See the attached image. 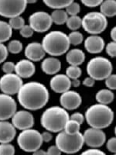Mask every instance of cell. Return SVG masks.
I'll return each mask as SVG.
<instances>
[{
    "instance_id": "60d3db41",
    "label": "cell",
    "mask_w": 116,
    "mask_h": 155,
    "mask_svg": "<svg viewBox=\"0 0 116 155\" xmlns=\"http://www.w3.org/2000/svg\"><path fill=\"white\" fill-rule=\"evenodd\" d=\"M81 1L87 7L94 8L100 5L104 0H81Z\"/></svg>"
},
{
    "instance_id": "1f68e13d",
    "label": "cell",
    "mask_w": 116,
    "mask_h": 155,
    "mask_svg": "<svg viewBox=\"0 0 116 155\" xmlns=\"http://www.w3.org/2000/svg\"><path fill=\"white\" fill-rule=\"evenodd\" d=\"M67 37H68L70 44H72L74 46L79 45L84 41L83 34L78 31H72Z\"/></svg>"
},
{
    "instance_id": "4316f807",
    "label": "cell",
    "mask_w": 116,
    "mask_h": 155,
    "mask_svg": "<svg viewBox=\"0 0 116 155\" xmlns=\"http://www.w3.org/2000/svg\"><path fill=\"white\" fill-rule=\"evenodd\" d=\"M45 5L51 9H65L74 0H43Z\"/></svg>"
},
{
    "instance_id": "30bf717a",
    "label": "cell",
    "mask_w": 116,
    "mask_h": 155,
    "mask_svg": "<svg viewBox=\"0 0 116 155\" xmlns=\"http://www.w3.org/2000/svg\"><path fill=\"white\" fill-rule=\"evenodd\" d=\"M22 85L23 80L16 74H5L0 78V90L4 94L9 95H16Z\"/></svg>"
},
{
    "instance_id": "484cf974",
    "label": "cell",
    "mask_w": 116,
    "mask_h": 155,
    "mask_svg": "<svg viewBox=\"0 0 116 155\" xmlns=\"http://www.w3.org/2000/svg\"><path fill=\"white\" fill-rule=\"evenodd\" d=\"M52 22L56 25H63L66 23L68 18V15L63 9H55L50 15Z\"/></svg>"
},
{
    "instance_id": "74e56055",
    "label": "cell",
    "mask_w": 116,
    "mask_h": 155,
    "mask_svg": "<svg viewBox=\"0 0 116 155\" xmlns=\"http://www.w3.org/2000/svg\"><path fill=\"white\" fill-rule=\"evenodd\" d=\"M106 52L111 58H114L116 56L115 41H111L106 45Z\"/></svg>"
},
{
    "instance_id": "7402d4cb",
    "label": "cell",
    "mask_w": 116,
    "mask_h": 155,
    "mask_svg": "<svg viewBox=\"0 0 116 155\" xmlns=\"http://www.w3.org/2000/svg\"><path fill=\"white\" fill-rule=\"evenodd\" d=\"M66 60L70 65L79 66L85 61V54L82 50L74 48L67 52Z\"/></svg>"
},
{
    "instance_id": "ab89813d",
    "label": "cell",
    "mask_w": 116,
    "mask_h": 155,
    "mask_svg": "<svg viewBox=\"0 0 116 155\" xmlns=\"http://www.w3.org/2000/svg\"><path fill=\"white\" fill-rule=\"evenodd\" d=\"M8 54H9V51H8L7 47H5L2 43H0V64L5 62L8 57Z\"/></svg>"
},
{
    "instance_id": "ba28073f",
    "label": "cell",
    "mask_w": 116,
    "mask_h": 155,
    "mask_svg": "<svg viewBox=\"0 0 116 155\" xmlns=\"http://www.w3.org/2000/svg\"><path fill=\"white\" fill-rule=\"evenodd\" d=\"M107 17L98 12H91L82 19L81 27L92 35H98L104 32L107 28Z\"/></svg>"
},
{
    "instance_id": "5b68a950",
    "label": "cell",
    "mask_w": 116,
    "mask_h": 155,
    "mask_svg": "<svg viewBox=\"0 0 116 155\" xmlns=\"http://www.w3.org/2000/svg\"><path fill=\"white\" fill-rule=\"evenodd\" d=\"M85 144L81 133L68 134L63 130L58 133L56 137V145L62 153H75L81 150Z\"/></svg>"
},
{
    "instance_id": "2e32d148",
    "label": "cell",
    "mask_w": 116,
    "mask_h": 155,
    "mask_svg": "<svg viewBox=\"0 0 116 155\" xmlns=\"http://www.w3.org/2000/svg\"><path fill=\"white\" fill-rule=\"evenodd\" d=\"M51 89L56 93H63L71 87V81L66 74H55L50 82Z\"/></svg>"
},
{
    "instance_id": "ac0fdd59",
    "label": "cell",
    "mask_w": 116,
    "mask_h": 155,
    "mask_svg": "<svg viewBox=\"0 0 116 155\" xmlns=\"http://www.w3.org/2000/svg\"><path fill=\"white\" fill-rule=\"evenodd\" d=\"M46 55L42 44L38 42H32L29 44L25 49V56L28 60L33 62L40 61L44 59Z\"/></svg>"
},
{
    "instance_id": "bcb514c9",
    "label": "cell",
    "mask_w": 116,
    "mask_h": 155,
    "mask_svg": "<svg viewBox=\"0 0 116 155\" xmlns=\"http://www.w3.org/2000/svg\"><path fill=\"white\" fill-rule=\"evenodd\" d=\"M41 136H42L43 142H50L53 139V135H52L51 132L48 130L43 132L41 134Z\"/></svg>"
},
{
    "instance_id": "8fae6325",
    "label": "cell",
    "mask_w": 116,
    "mask_h": 155,
    "mask_svg": "<svg viewBox=\"0 0 116 155\" xmlns=\"http://www.w3.org/2000/svg\"><path fill=\"white\" fill-rule=\"evenodd\" d=\"M30 26L37 33H45L52 26V19L50 15L44 11H38L30 15L29 18Z\"/></svg>"
},
{
    "instance_id": "d4e9b609",
    "label": "cell",
    "mask_w": 116,
    "mask_h": 155,
    "mask_svg": "<svg viewBox=\"0 0 116 155\" xmlns=\"http://www.w3.org/2000/svg\"><path fill=\"white\" fill-rule=\"evenodd\" d=\"M12 34V29L9 23L0 20V43L3 44L10 39Z\"/></svg>"
},
{
    "instance_id": "3957f363",
    "label": "cell",
    "mask_w": 116,
    "mask_h": 155,
    "mask_svg": "<svg viewBox=\"0 0 116 155\" xmlns=\"http://www.w3.org/2000/svg\"><path fill=\"white\" fill-rule=\"evenodd\" d=\"M69 117L70 116L65 109L60 106H52L44 112L41 116L40 124L46 130L59 133L63 130Z\"/></svg>"
},
{
    "instance_id": "ffe728a7",
    "label": "cell",
    "mask_w": 116,
    "mask_h": 155,
    "mask_svg": "<svg viewBox=\"0 0 116 155\" xmlns=\"http://www.w3.org/2000/svg\"><path fill=\"white\" fill-rule=\"evenodd\" d=\"M105 46V43L102 37L98 35H91L85 41V48L88 53H101Z\"/></svg>"
},
{
    "instance_id": "7c38bea8",
    "label": "cell",
    "mask_w": 116,
    "mask_h": 155,
    "mask_svg": "<svg viewBox=\"0 0 116 155\" xmlns=\"http://www.w3.org/2000/svg\"><path fill=\"white\" fill-rule=\"evenodd\" d=\"M84 142L87 146L92 148H99L104 145L106 140V135L102 129L91 127L87 129L83 134Z\"/></svg>"
},
{
    "instance_id": "277c9868",
    "label": "cell",
    "mask_w": 116,
    "mask_h": 155,
    "mask_svg": "<svg viewBox=\"0 0 116 155\" xmlns=\"http://www.w3.org/2000/svg\"><path fill=\"white\" fill-rule=\"evenodd\" d=\"M41 44L46 54L53 57L61 56L66 54L70 45L67 34L58 30L48 33L44 37Z\"/></svg>"
},
{
    "instance_id": "7a4b0ae2",
    "label": "cell",
    "mask_w": 116,
    "mask_h": 155,
    "mask_svg": "<svg viewBox=\"0 0 116 155\" xmlns=\"http://www.w3.org/2000/svg\"><path fill=\"white\" fill-rule=\"evenodd\" d=\"M85 119L91 127L103 130L112 124L114 113L108 105L98 103L87 109Z\"/></svg>"
},
{
    "instance_id": "4dcf8cb0",
    "label": "cell",
    "mask_w": 116,
    "mask_h": 155,
    "mask_svg": "<svg viewBox=\"0 0 116 155\" xmlns=\"http://www.w3.org/2000/svg\"><path fill=\"white\" fill-rule=\"evenodd\" d=\"M82 74V71L80 68L79 66L70 65L66 70V75L71 79H76L79 78Z\"/></svg>"
},
{
    "instance_id": "f1b7e54d",
    "label": "cell",
    "mask_w": 116,
    "mask_h": 155,
    "mask_svg": "<svg viewBox=\"0 0 116 155\" xmlns=\"http://www.w3.org/2000/svg\"><path fill=\"white\" fill-rule=\"evenodd\" d=\"M81 23H82V19L77 15L70 16V17L67 18V20L66 22L67 27L72 31H76L78 30L81 27Z\"/></svg>"
},
{
    "instance_id": "cb8c5ba5",
    "label": "cell",
    "mask_w": 116,
    "mask_h": 155,
    "mask_svg": "<svg viewBox=\"0 0 116 155\" xmlns=\"http://www.w3.org/2000/svg\"><path fill=\"white\" fill-rule=\"evenodd\" d=\"M114 95L113 92L110 89H101L97 92L95 95V99L97 102L101 104L108 105L113 102Z\"/></svg>"
},
{
    "instance_id": "d6986e66",
    "label": "cell",
    "mask_w": 116,
    "mask_h": 155,
    "mask_svg": "<svg viewBox=\"0 0 116 155\" xmlns=\"http://www.w3.org/2000/svg\"><path fill=\"white\" fill-rule=\"evenodd\" d=\"M16 129L7 120H0V143H10L16 135Z\"/></svg>"
},
{
    "instance_id": "f546056e",
    "label": "cell",
    "mask_w": 116,
    "mask_h": 155,
    "mask_svg": "<svg viewBox=\"0 0 116 155\" xmlns=\"http://www.w3.org/2000/svg\"><path fill=\"white\" fill-rule=\"evenodd\" d=\"M7 49L12 54H17L23 51V44L18 40H12L8 44Z\"/></svg>"
},
{
    "instance_id": "681fc988",
    "label": "cell",
    "mask_w": 116,
    "mask_h": 155,
    "mask_svg": "<svg viewBox=\"0 0 116 155\" xmlns=\"http://www.w3.org/2000/svg\"><path fill=\"white\" fill-rule=\"evenodd\" d=\"M110 36H111V40H112V41H116V27H114L111 30Z\"/></svg>"
},
{
    "instance_id": "e0dca14e",
    "label": "cell",
    "mask_w": 116,
    "mask_h": 155,
    "mask_svg": "<svg viewBox=\"0 0 116 155\" xmlns=\"http://www.w3.org/2000/svg\"><path fill=\"white\" fill-rule=\"evenodd\" d=\"M14 71L21 78H29L35 74L36 66L31 61L23 59L15 64Z\"/></svg>"
},
{
    "instance_id": "44dd1931",
    "label": "cell",
    "mask_w": 116,
    "mask_h": 155,
    "mask_svg": "<svg viewBox=\"0 0 116 155\" xmlns=\"http://www.w3.org/2000/svg\"><path fill=\"white\" fill-rule=\"evenodd\" d=\"M41 69L45 74L53 75L57 74L61 69V62L54 57L45 58L41 63Z\"/></svg>"
},
{
    "instance_id": "7dc6e473",
    "label": "cell",
    "mask_w": 116,
    "mask_h": 155,
    "mask_svg": "<svg viewBox=\"0 0 116 155\" xmlns=\"http://www.w3.org/2000/svg\"><path fill=\"white\" fill-rule=\"evenodd\" d=\"M95 80L89 76V77L86 78L83 81L82 84L85 85V86L91 88V87H93L94 85H95Z\"/></svg>"
},
{
    "instance_id": "b9f144b4",
    "label": "cell",
    "mask_w": 116,
    "mask_h": 155,
    "mask_svg": "<svg viewBox=\"0 0 116 155\" xmlns=\"http://www.w3.org/2000/svg\"><path fill=\"white\" fill-rule=\"evenodd\" d=\"M107 149L111 153H115L116 152V139L115 137H111L107 141Z\"/></svg>"
},
{
    "instance_id": "52a82bcc",
    "label": "cell",
    "mask_w": 116,
    "mask_h": 155,
    "mask_svg": "<svg viewBox=\"0 0 116 155\" xmlns=\"http://www.w3.org/2000/svg\"><path fill=\"white\" fill-rule=\"evenodd\" d=\"M17 143L23 151L34 153L42 146V136L40 133L34 129L23 130L18 136Z\"/></svg>"
},
{
    "instance_id": "816d5d0a",
    "label": "cell",
    "mask_w": 116,
    "mask_h": 155,
    "mask_svg": "<svg viewBox=\"0 0 116 155\" xmlns=\"http://www.w3.org/2000/svg\"><path fill=\"white\" fill-rule=\"evenodd\" d=\"M26 1H27V4H34L37 2V0H26Z\"/></svg>"
},
{
    "instance_id": "836d02e7",
    "label": "cell",
    "mask_w": 116,
    "mask_h": 155,
    "mask_svg": "<svg viewBox=\"0 0 116 155\" xmlns=\"http://www.w3.org/2000/svg\"><path fill=\"white\" fill-rule=\"evenodd\" d=\"M15 153V147L9 143H0V155H13Z\"/></svg>"
},
{
    "instance_id": "9c48e42d",
    "label": "cell",
    "mask_w": 116,
    "mask_h": 155,
    "mask_svg": "<svg viewBox=\"0 0 116 155\" xmlns=\"http://www.w3.org/2000/svg\"><path fill=\"white\" fill-rule=\"evenodd\" d=\"M27 5L26 0H0V16L9 19L20 16Z\"/></svg>"
},
{
    "instance_id": "d590c367",
    "label": "cell",
    "mask_w": 116,
    "mask_h": 155,
    "mask_svg": "<svg viewBox=\"0 0 116 155\" xmlns=\"http://www.w3.org/2000/svg\"><path fill=\"white\" fill-rule=\"evenodd\" d=\"M34 30L32 29L30 25H24L20 30H19V34L23 37L25 38H29L34 35Z\"/></svg>"
},
{
    "instance_id": "7bdbcfd3",
    "label": "cell",
    "mask_w": 116,
    "mask_h": 155,
    "mask_svg": "<svg viewBox=\"0 0 116 155\" xmlns=\"http://www.w3.org/2000/svg\"><path fill=\"white\" fill-rule=\"evenodd\" d=\"M82 154H89V155H105V153L102 150H99L98 148H92L88 149L87 150L84 151Z\"/></svg>"
},
{
    "instance_id": "f35d334b",
    "label": "cell",
    "mask_w": 116,
    "mask_h": 155,
    "mask_svg": "<svg viewBox=\"0 0 116 155\" xmlns=\"http://www.w3.org/2000/svg\"><path fill=\"white\" fill-rule=\"evenodd\" d=\"M2 70L5 74L13 73L15 70V64L12 61H6L2 66Z\"/></svg>"
},
{
    "instance_id": "d6a6232c",
    "label": "cell",
    "mask_w": 116,
    "mask_h": 155,
    "mask_svg": "<svg viewBox=\"0 0 116 155\" xmlns=\"http://www.w3.org/2000/svg\"><path fill=\"white\" fill-rule=\"evenodd\" d=\"M9 24L12 30H20L25 25V20L21 16H17L9 19Z\"/></svg>"
},
{
    "instance_id": "e575fe53",
    "label": "cell",
    "mask_w": 116,
    "mask_h": 155,
    "mask_svg": "<svg viewBox=\"0 0 116 155\" xmlns=\"http://www.w3.org/2000/svg\"><path fill=\"white\" fill-rule=\"evenodd\" d=\"M65 9L67 15H69V16H77L81 11V6L77 2H73L70 5H67Z\"/></svg>"
},
{
    "instance_id": "ee69618b",
    "label": "cell",
    "mask_w": 116,
    "mask_h": 155,
    "mask_svg": "<svg viewBox=\"0 0 116 155\" xmlns=\"http://www.w3.org/2000/svg\"><path fill=\"white\" fill-rule=\"evenodd\" d=\"M69 119H70V120H75V121L78 122L81 125L83 124V123L85 121V116H84V115L81 113H73V114L69 117Z\"/></svg>"
},
{
    "instance_id": "6da1fadb",
    "label": "cell",
    "mask_w": 116,
    "mask_h": 155,
    "mask_svg": "<svg viewBox=\"0 0 116 155\" xmlns=\"http://www.w3.org/2000/svg\"><path fill=\"white\" fill-rule=\"evenodd\" d=\"M49 91L38 81H30L23 84L17 93L18 101L23 108L30 111L42 109L49 101Z\"/></svg>"
},
{
    "instance_id": "8992f818",
    "label": "cell",
    "mask_w": 116,
    "mask_h": 155,
    "mask_svg": "<svg viewBox=\"0 0 116 155\" xmlns=\"http://www.w3.org/2000/svg\"><path fill=\"white\" fill-rule=\"evenodd\" d=\"M112 64L108 58L96 57L89 61L87 65V72L95 81H102L112 73Z\"/></svg>"
},
{
    "instance_id": "9a60e30c",
    "label": "cell",
    "mask_w": 116,
    "mask_h": 155,
    "mask_svg": "<svg viewBox=\"0 0 116 155\" xmlns=\"http://www.w3.org/2000/svg\"><path fill=\"white\" fill-rule=\"evenodd\" d=\"M60 102L62 107L66 110H74L80 107L82 102V98L78 92L69 89L61 94Z\"/></svg>"
},
{
    "instance_id": "8d00e7d4",
    "label": "cell",
    "mask_w": 116,
    "mask_h": 155,
    "mask_svg": "<svg viewBox=\"0 0 116 155\" xmlns=\"http://www.w3.org/2000/svg\"><path fill=\"white\" fill-rule=\"evenodd\" d=\"M105 85L110 90H114L116 88V76L115 74H111L105 79Z\"/></svg>"
},
{
    "instance_id": "f907efd6",
    "label": "cell",
    "mask_w": 116,
    "mask_h": 155,
    "mask_svg": "<svg viewBox=\"0 0 116 155\" xmlns=\"http://www.w3.org/2000/svg\"><path fill=\"white\" fill-rule=\"evenodd\" d=\"M34 155H44V154H47V151H44V150H41L40 148L38 149L37 150H36L35 152H34Z\"/></svg>"
},
{
    "instance_id": "5bb4252c",
    "label": "cell",
    "mask_w": 116,
    "mask_h": 155,
    "mask_svg": "<svg viewBox=\"0 0 116 155\" xmlns=\"http://www.w3.org/2000/svg\"><path fill=\"white\" fill-rule=\"evenodd\" d=\"M11 119L12 125L19 130L32 128L34 125V116L27 110H20L16 112Z\"/></svg>"
},
{
    "instance_id": "c3c4849f",
    "label": "cell",
    "mask_w": 116,
    "mask_h": 155,
    "mask_svg": "<svg viewBox=\"0 0 116 155\" xmlns=\"http://www.w3.org/2000/svg\"><path fill=\"white\" fill-rule=\"evenodd\" d=\"M70 81H71V86L73 87L77 88V87H79L80 85H81V81H80V80L78 79V78H76V79H71Z\"/></svg>"
},
{
    "instance_id": "f6af8a7d",
    "label": "cell",
    "mask_w": 116,
    "mask_h": 155,
    "mask_svg": "<svg viewBox=\"0 0 116 155\" xmlns=\"http://www.w3.org/2000/svg\"><path fill=\"white\" fill-rule=\"evenodd\" d=\"M62 152L60 151V149L58 148V147L56 145H53V146H50L49 148H48L47 151V154L50 155H60L61 154Z\"/></svg>"
},
{
    "instance_id": "83f0119b",
    "label": "cell",
    "mask_w": 116,
    "mask_h": 155,
    "mask_svg": "<svg viewBox=\"0 0 116 155\" xmlns=\"http://www.w3.org/2000/svg\"><path fill=\"white\" fill-rule=\"evenodd\" d=\"M80 129H81V124L78 122L69 119L63 128V131L68 134H76L80 132Z\"/></svg>"
},
{
    "instance_id": "603a6c76",
    "label": "cell",
    "mask_w": 116,
    "mask_h": 155,
    "mask_svg": "<svg viewBox=\"0 0 116 155\" xmlns=\"http://www.w3.org/2000/svg\"><path fill=\"white\" fill-rule=\"evenodd\" d=\"M101 13L105 17H114L116 14L115 0H105L101 4Z\"/></svg>"
},
{
    "instance_id": "4fadbf2b",
    "label": "cell",
    "mask_w": 116,
    "mask_h": 155,
    "mask_svg": "<svg viewBox=\"0 0 116 155\" xmlns=\"http://www.w3.org/2000/svg\"><path fill=\"white\" fill-rule=\"evenodd\" d=\"M16 109V102L11 95L0 94V120H8L12 118Z\"/></svg>"
}]
</instances>
